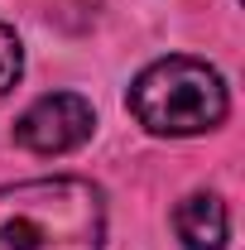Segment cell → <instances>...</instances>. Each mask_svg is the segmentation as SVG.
<instances>
[{
  "instance_id": "6da1fadb",
  "label": "cell",
  "mask_w": 245,
  "mask_h": 250,
  "mask_svg": "<svg viewBox=\"0 0 245 250\" xmlns=\"http://www.w3.org/2000/svg\"><path fill=\"white\" fill-rule=\"evenodd\" d=\"M106 197L87 178H29L0 188V250H101Z\"/></svg>"
},
{
  "instance_id": "7a4b0ae2",
  "label": "cell",
  "mask_w": 245,
  "mask_h": 250,
  "mask_svg": "<svg viewBox=\"0 0 245 250\" xmlns=\"http://www.w3.org/2000/svg\"><path fill=\"white\" fill-rule=\"evenodd\" d=\"M130 111L149 135H207L226 121L231 96L212 62L197 58H159L149 62L135 87H130Z\"/></svg>"
},
{
  "instance_id": "5b68a950",
  "label": "cell",
  "mask_w": 245,
  "mask_h": 250,
  "mask_svg": "<svg viewBox=\"0 0 245 250\" xmlns=\"http://www.w3.org/2000/svg\"><path fill=\"white\" fill-rule=\"evenodd\" d=\"M20 72H24V48H20V39L10 24H0V96H10V87L20 82Z\"/></svg>"
},
{
  "instance_id": "3957f363",
  "label": "cell",
  "mask_w": 245,
  "mask_h": 250,
  "mask_svg": "<svg viewBox=\"0 0 245 250\" xmlns=\"http://www.w3.org/2000/svg\"><path fill=\"white\" fill-rule=\"evenodd\" d=\"M92 130H96V111L87 96L53 92V96H39L15 121V145H24L29 154H67V149L87 145Z\"/></svg>"
},
{
  "instance_id": "277c9868",
  "label": "cell",
  "mask_w": 245,
  "mask_h": 250,
  "mask_svg": "<svg viewBox=\"0 0 245 250\" xmlns=\"http://www.w3.org/2000/svg\"><path fill=\"white\" fill-rule=\"evenodd\" d=\"M173 231L187 250H221L231 236V217H226V202L216 192H187L173 212Z\"/></svg>"
}]
</instances>
